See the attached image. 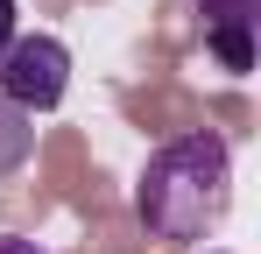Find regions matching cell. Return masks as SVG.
Returning <instances> with one entry per match:
<instances>
[{
	"label": "cell",
	"instance_id": "6",
	"mask_svg": "<svg viewBox=\"0 0 261 254\" xmlns=\"http://www.w3.org/2000/svg\"><path fill=\"white\" fill-rule=\"evenodd\" d=\"M0 254H43L36 240H21V233H0Z\"/></svg>",
	"mask_w": 261,
	"mask_h": 254
},
{
	"label": "cell",
	"instance_id": "1",
	"mask_svg": "<svg viewBox=\"0 0 261 254\" xmlns=\"http://www.w3.org/2000/svg\"><path fill=\"white\" fill-rule=\"evenodd\" d=\"M233 205V148L219 134H176L141 169V226L155 240H205Z\"/></svg>",
	"mask_w": 261,
	"mask_h": 254
},
{
	"label": "cell",
	"instance_id": "3",
	"mask_svg": "<svg viewBox=\"0 0 261 254\" xmlns=\"http://www.w3.org/2000/svg\"><path fill=\"white\" fill-rule=\"evenodd\" d=\"M205 7V42L219 49L226 71H247L254 64V7L261 0H198Z\"/></svg>",
	"mask_w": 261,
	"mask_h": 254
},
{
	"label": "cell",
	"instance_id": "2",
	"mask_svg": "<svg viewBox=\"0 0 261 254\" xmlns=\"http://www.w3.org/2000/svg\"><path fill=\"white\" fill-rule=\"evenodd\" d=\"M71 92V49L57 36H14L0 49V99H14L21 113H49Z\"/></svg>",
	"mask_w": 261,
	"mask_h": 254
},
{
	"label": "cell",
	"instance_id": "4",
	"mask_svg": "<svg viewBox=\"0 0 261 254\" xmlns=\"http://www.w3.org/2000/svg\"><path fill=\"white\" fill-rule=\"evenodd\" d=\"M36 156V113H21L14 99H0V184Z\"/></svg>",
	"mask_w": 261,
	"mask_h": 254
},
{
	"label": "cell",
	"instance_id": "5",
	"mask_svg": "<svg viewBox=\"0 0 261 254\" xmlns=\"http://www.w3.org/2000/svg\"><path fill=\"white\" fill-rule=\"evenodd\" d=\"M14 36H21V29H14V0H0V49H7Z\"/></svg>",
	"mask_w": 261,
	"mask_h": 254
}]
</instances>
